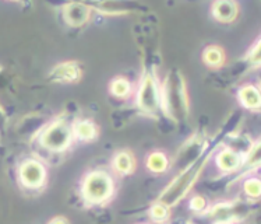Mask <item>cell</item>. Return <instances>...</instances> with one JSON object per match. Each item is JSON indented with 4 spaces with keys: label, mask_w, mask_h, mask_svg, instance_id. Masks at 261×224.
Segmentation results:
<instances>
[{
    "label": "cell",
    "mask_w": 261,
    "mask_h": 224,
    "mask_svg": "<svg viewBox=\"0 0 261 224\" xmlns=\"http://www.w3.org/2000/svg\"><path fill=\"white\" fill-rule=\"evenodd\" d=\"M48 170L37 155L25 157L17 167V181L25 191H41L46 185Z\"/></svg>",
    "instance_id": "5"
},
{
    "label": "cell",
    "mask_w": 261,
    "mask_h": 224,
    "mask_svg": "<svg viewBox=\"0 0 261 224\" xmlns=\"http://www.w3.org/2000/svg\"><path fill=\"white\" fill-rule=\"evenodd\" d=\"M246 214H247V208L245 203L225 200V202H218L210 206L208 212L204 216L210 223L214 224L221 223V221L234 223L236 220L245 217Z\"/></svg>",
    "instance_id": "8"
},
{
    "label": "cell",
    "mask_w": 261,
    "mask_h": 224,
    "mask_svg": "<svg viewBox=\"0 0 261 224\" xmlns=\"http://www.w3.org/2000/svg\"><path fill=\"white\" fill-rule=\"evenodd\" d=\"M49 76L52 80L59 83H73L80 79L81 69L75 62H63L55 66Z\"/></svg>",
    "instance_id": "12"
},
{
    "label": "cell",
    "mask_w": 261,
    "mask_h": 224,
    "mask_svg": "<svg viewBox=\"0 0 261 224\" xmlns=\"http://www.w3.org/2000/svg\"><path fill=\"white\" fill-rule=\"evenodd\" d=\"M148 216L149 219L152 220L155 224H166V221L171 217V208L164 205L162 202H160V200H156L149 208Z\"/></svg>",
    "instance_id": "21"
},
{
    "label": "cell",
    "mask_w": 261,
    "mask_h": 224,
    "mask_svg": "<svg viewBox=\"0 0 261 224\" xmlns=\"http://www.w3.org/2000/svg\"><path fill=\"white\" fill-rule=\"evenodd\" d=\"M210 146H211V142L205 138V135H192V136L183 143L180 150L177 151V154H176L172 167H173L176 171H179V172L187 170V168H190V167L194 166V164L207 153V150L210 149Z\"/></svg>",
    "instance_id": "7"
},
{
    "label": "cell",
    "mask_w": 261,
    "mask_h": 224,
    "mask_svg": "<svg viewBox=\"0 0 261 224\" xmlns=\"http://www.w3.org/2000/svg\"><path fill=\"white\" fill-rule=\"evenodd\" d=\"M239 101L249 109H258L261 107V91L254 85H245L239 90Z\"/></svg>",
    "instance_id": "18"
},
{
    "label": "cell",
    "mask_w": 261,
    "mask_h": 224,
    "mask_svg": "<svg viewBox=\"0 0 261 224\" xmlns=\"http://www.w3.org/2000/svg\"><path fill=\"white\" fill-rule=\"evenodd\" d=\"M109 88H111V94L117 98H126L132 93V83L124 77H115L111 81Z\"/></svg>",
    "instance_id": "23"
},
{
    "label": "cell",
    "mask_w": 261,
    "mask_h": 224,
    "mask_svg": "<svg viewBox=\"0 0 261 224\" xmlns=\"http://www.w3.org/2000/svg\"><path fill=\"white\" fill-rule=\"evenodd\" d=\"M137 108H123V109H117L111 114V122L115 129H122L126 126L127 123L133 121V118L139 114Z\"/></svg>",
    "instance_id": "20"
},
{
    "label": "cell",
    "mask_w": 261,
    "mask_h": 224,
    "mask_svg": "<svg viewBox=\"0 0 261 224\" xmlns=\"http://www.w3.org/2000/svg\"><path fill=\"white\" fill-rule=\"evenodd\" d=\"M115 180L105 168H95L87 172L80 182V197L87 206H103L115 195Z\"/></svg>",
    "instance_id": "2"
},
{
    "label": "cell",
    "mask_w": 261,
    "mask_h": 224,
    "mask_svg": "<svg viewBox=\"0 0 261 224\" xmlns=\"http://www.w3.org/2000/svg\"><path fill=\"white\" fill-rule=\"evenodd\" d=\"M214 224H234V223H229V221H221V223H214Z\"/></svg>",
    "instance_id": "29"
},
{
    "label": "cell",
    "mask_w": 261,
    "mask_h": 224,
    "mask_svg": "<svg viewBox=\"0 0 261 224\" xmlns=\"http://www.w3.org/2000/svg\"><path fill=\"white\" fill-rule=\"evenodd\" d=\"M48 224H70V221L63 216H56L52 220H49Z\"/></svg>",
    "instance_id": "28"
},
{
    "label": "cell",
    "mask_w": 261,
    "mask_h": 224,
    "mask_svg": "<svg viewBox=\"0 0 261 224\" xmlns=\"http://www.w3.org/2000/svg\"><path fill=\"white\" fill-rule=\"evenodd\" d=\"M90 213L95 224H112L113 214L103 206H92L90 208Z\"/></svg>",
    "instance_id": "24"
},
{
    "label": "cell",
    "mask_w": 261,
    "mask_h": 224,
    "mask_svg": "<svg viewBox=\"0 0 261 224\" xmlns=\"http://www.w3.org/2000/svg\"><path fill=\"white\" fill-rule=\"evenodd\" d=\"M136 170V160L133 154L127 150H120L112 159V171L117 175L126 176L130 175Z\"/></svg>",
    "instance_id": "14"
},
{
    "label": "cell",
    "mask_w": 261,
    "mask_h": 224,
    "mask_svg": "<svg viewBox=\"0 0 261 224\" xmlns=\"http://www.w3.org/2000/svg\"><path fill=\"white\" fill-rule=\"evenodd\" d=\"M249 60L256 64H261V39L253 47L249 54Z\"/></svg>",
    "instance_id": "27"
},
{
    "label": "cell",
    "mask_w": 261,
    "mask_h": 224,
    "mask_svg": "<svg viewBox=\"0 0 261 224\" xmlns=\"http://www.w3.org/2000/svg\"><path fill=\"white\" fill-rule=\"evenodd\" d=\"M203 59L204 62L211 66V68H219L221 64L224 63L225 55L224 51L219 48V47H208V48L204 49L203 52Z\"/></svg>",
    "instance_id": "22"
},
{
    "label": "cell",
    "mask_w": 261,
    "mask_h": 224,
    "mask_svg": "<svg viewBox=\"0 0 261 224\" xmlns=\"http://www.w3.org/2000/svg\"><path fill=\"white\" fill-rule=\"evenodd\" d=\"M162 108L166 117H169V119L175 123L185 122L189 115L186 85L177 69H172L166 75L162 90Z\"/></svg>",
    "instance_id": "1"
},
{
    "label": "cell",
    "mask_w": 261,
    "mask_h": 224,
    "mask_svg": "<svg viewBox=\"0 0 261 224\" xmlns=\"http://www.w3.org/2000/svg\"><path fill=\"white\" fill-rule=\"evenodd\" d=\"M162 107V94H161L158 81L154 75L145 73L140 81L139 90L136 94V108L141 114L158 118V112Z\"/></svg>",
    "instance_id": "6"
},
{
    "label": "cell",
    "mask_w": 261,
    "mask_h": 224,
    "mask_svg": "<svg viewBox=\"0 0 261 224\" xmlns=\"http://www.w3.org/2000/svg\"><path fill=\"white\" fill-rule=\"evenodd\" d=\"M73 132H74L75 140L79 142H92L98 138L99 128L94 121L90 119H79L73 123Z\"/></svg>",
    "instance_id": "13"
},
{
    "label": "cell",
    "mask_w": 261,
    "mask_h": 224,
    "mask_svg": "<svg viewBox=\"0 0 261 224\" xmlns=\"http://www.w3.org/2000/svg\"><path fill=\"white\" fill-rule=\"evenodd\" d=\"M214 150H215V147H213V144H211L210 149L207 150V153H205L194 166L179 172V174L172 180L171 184L162 191V193H161L160 197H158V200L164 203V205H166V206H169V208H173L175 205H177V203L180 202L181 199L189 193V191L192 189L193 185L196 184V181H197L200 174H201L204 168H205L210 159L213 157Z\"/></svg>",
    "instance_id": "3"
},
{
    "label": "cell",
    "mask_w": 261,
    "mask_h": 224,
    "mask_svg": "<svg viewBox=\"0 0 261 224\" xmlns=\"http://www.w3.org/2000/svg\"><path fill=\"white\" fill-rule=\"evenodd\" d=\"M48 125V119L41 114H31L24 117L17 125L16 132L18 136L25 138V139L35 140Z\"/></svg>",
    "instance_id": "9"
},
{
    "label": "cell",
    "mask_w": 261,
    "mask_h": 224,
    "mask_svg": "<svg viewBox=\"0 0 261 224\" xmlns=\"http://www.w3.org/2000/svg\"><path fill=\"white\" fill-rule=\"evenodd\" d=\"M145 166L154 174H164L168 170H171V161H169V157L164 151L155 150V151L147 155Z\"/></svg>",
    "instance_id": "16"
},
{
    "label": "cell",
    "mask_w": 261,
    "mask_h": 224,
    "mask_svg": "<svg viewBox=\"0 0 261 224\" xmlns=\"http://www.w3.org/2000/svg\"><path fill=\"white\" fill-rule=\"evenodd\" d=\"M99 10H103L102 13H130L133 10H141L144 9V6L140 3H134V2H107V3H101V5H95Z\"/></svg>",
    "instance_id": "19"
},
{
    "label": "cell",
    "mask_w": 261,
    "mask_h": 224,
    "mask_svg": "<svg viewBox=\"0 0 261 224\" xmlns=\"http://www.w3.org/2000/svg\"><path fill=\"white\" fill-rule=\"evenodd\" d=\"M245 157L234 153L233 150L228 147L219 150L215 154V164L224 174H229V172L239 170L240 167L245 164Z\"/></svg>",
    "instance_id": "10"
},
{
    "label": "cell",
    "mask_w": 261,
    "mask_h": 224,
    "mask_svg": "<svg viewBox=\"0 0 261 224\" xmlns=\"http://www.w3.org/2000/svg\"><path fill=\"white\" fill-rule=\"evenodd\" d=\"M90 7L84 3H69L64 6L63 16L66 23L71 27H81L90 20Z\"/></svg>",
    "instance_id": "11"
},
{
    "label": "cell",
    "mask_w": 261,
    "mask_h": 224,
    "mask_svg": "<svg viewBox=\"0 0 261 224\" xmlns=\"http://www.w3.org/2000/svg\"><path fill=\"white\" fill-rule=\"evenodd\" d=\"M213 14L215 20L221 23L233 21L238 16V5L233 2H215L213 5Z\"/></svg>",
    "instance_id": "17"
},
{
    "label": "cell",
    "mask_w": 261,
    "mask_h": 224,
    "mask_svg": "<svg viewBox=\"0 0 261 224\" xmlns=\"http://www.w3.org/2000/svg\"><path fill=\"white\" fill-rule=\"evenodd\" d=\"M243 191L250 199L261 197V180L260 178H249L243 184Z\"/></svg>",
    "instance_id": "25"
},
{
    "label": "cell",
    "mask_w": 261,
    "mask_h": 224,
    "mask_svg": "<svg viewBox=\"0 0 261 224\" xmlns=\"http://www.w3.org/2000/svg\"><path fill=\"white\" fill-rule=\"evenodd\" d=\"M39 147L50 155L63 154L75 140L73 132V123L63 118L55 119L46 125L37 139Z\"/></svg>",
    "instance_id": "4"
},
{
    "label": "cell",
    "mask_w": 261,
    "mask_h": 224,
    "mask_svg": "<svg viewBox=\"0 0 261 224\" xmlns=\"http://www.w3.org/2000/svg\"><path fill=\"white\" fill-rule=\"evenodd\" d=\"M225 147L233 150L234 153H238L242 157H247L251 153L253 147H254V143L246 135H230V136L226 138V146Z\"/></svg>",
    "instance_id": "15"
},
{
    "label": "cell",
    "mask_w": 261,
    "mask_h": 224,
    "mask_svg": "<svg viewBox=\"0 0 261 224\" xmlns=\"http://www.w3.org/2000/svg\"><path fill=\"white\" fill-rule=\"evenodd\" d=\"M189 209L192 210L193 213L201 216V214L207 213L210 206H208V202L205 197L201 196V195H194L190 199V202H189Z\"/></svg>",
    "instance_id": "26"
}]
</instances>
